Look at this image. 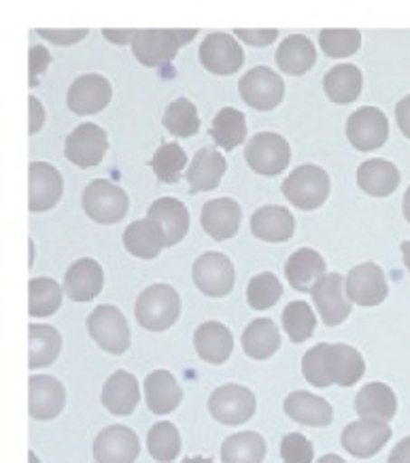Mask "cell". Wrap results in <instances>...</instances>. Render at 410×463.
<instances>
[{
  "label": "cell",
  "instance_id": "41",
  "mask_svg": "<svg viewBox=\"0 0 410 463\" xmlns=\"http://www.w3.org/2000/svg\"><path fill=\"white\" fill-rule=\"evenodd\" d=\"M162 124L168 132H173L175 137L179 138L194 137V134H198L200 130L198 109H195L194 102H189L187 99H176L170 102L167 111H164Z\"/></svg>",
  "mask_w": 410,
  "mask_h": 463
},
{
  "label": "cell",
  "instance_id": "45",
  "mask_svg": "<svg viewBox=\"0 0 410 463\" xmlns=\"http://www.w3.org/2000/svg\"><path fill=\"white\" fill-rule=\"evenodd\" d=\"M319 45L328 58H348L362 45V33L355 28H326L319 33Z\"/></svg>",
  "mask_w": 410,
  "mask_h": 463
},
{
  "label": "cell",
  "instance_id": "23",
  "mask_svg": "<svg viewBox=\"0 0 410 463\" xmlns=\"http://www.w3.org/2000/svg\"><path fill=\"white\" fill-rule=\"evenodd\" d=\"M283 408L287 417L300 425L310 428H328L334 421V408L319 395L309 392H293L285 398Z\"/></svg>",
  "mask_w": 410,
  "mask_h": 463
},
{
  "label": "cell",
  "instance_id": "32",
  "mask_svg": "<svg viewBox=\"0 0 410 463\" xmlns=\"http://www.w3.org/2000/svg\"><path fill=\"white\" fill-rule=\"evenodd\" d=\"M183 400V389L168 370H156L145 379V402L151 412H173Z\"/></svg>",
  "mask_w": 410,
  "mask_h": 463
},
{
  "label": "cell",
  "instance_id": "53",
  "mask_svg": "<svg viewBox=\"0 0 410 463\" xmlns=\"http://www.w3.org/2000/svg\"><path fill=\"white\" fill-rule=\"evenodd\" d=\"M389 463H410V436L396 444L389 455Z\"/></svg>",
  "mask_w": 410,
  "mask_h": 463
},
{
  "label": "cell",
  "instance_id": "43",
  "mask_svg": "<svg viewBox=\"0 0 410 463\" xmlns=\"http://www.w3.org/2000/svg\"><path fill=\"white\" fill-rule=\"evenodd\" d=\"M187 166V154L181 145L164 143L151 157V168L157 181L176 183L181 179L183 168Z\"/></svg>",
  "mask_w": 410,
  "mask_h": 463
},
{
  "label": "cell",
  "instance_id": "1",
  "mask_svg": "<svg viewBox=\"0 0 410 463\" xmlns=\"http://www.w3.org/2000/svg\"><path fill=\"white\" fill-rule=\"evenodd\" d=\"M366 373V362L348 345H317L302 357V374L313 387H353Z\"/></svg>",
  "mask_w": 410,
  "mask_h": 463
},
{
  "label": "cell",
  "instance_id": "8",
  "mask_svg": "<svg viewBox=\"0 0 410 463\" xmlns=\"http://www.w3.org/2000/svg\"><path fill=\"white\" fill-rule=\"evenodd\" d=\"M238 90H241V99L255 111H272L285 96L283 79L268 66H255L244 72Z\"/></svg>",
  "mask_w": 410,
  "mask_h": 463
},
{
  "label": "cell",
  "instance_id": "28",
  "mask_svg": "<svg viewBox=\"0 0 410 463\" xmlns=\"http://www.w3.org/2000/svg\"><path fill=\"white\" fill-rule=\"evenodd\" d=\"M147 219H153L162 225L164 234H167V247L179 245L189 230V211L176 198H157L147 211Z\"/></svg>",
  "mask_w": 410,
  "mask_h": 463
},
{
  "label": "cell",
  "instance_id": "24",
  "mask_svg": "<svg viewBox=\"0 0 410 463\" xmlns=\"http://www.w3.org/2000/svg\"><path fill=\"white\" fill-rule=\"evenodd\" d=\"M126 251L138 260H153L167 247V234L153 219L132 222L124 232Z\"/></svg>",
  "mask_w": 410,
  "mask_h": 463
},
{
  "label": "cell",
  "instance_id": "19",
  "mask_svg": "<svg viewBox=\"0 0 410 463\" xmlns=\"http://www.w3.org/2000/svg\"><path fill=\"white\" fill-rule=\"evenodd\" d=\"M113 90L102 75H81L71 85L66 105L75 115H91L102 111L111 102Z\"/></svg>",
  "mask_w": 410,
  "mask_h": 463
},
{
  "label": "cell",
  "instance_id": "44",
  "mask_svg": "<svg viewBox=\"0 0 410 463\" xmlns=\"http://www.w3.org/2000/svg\"><path fill=\"white\" fill-rule=\"evenodd\" d=\"M281 321H283V327H285V332L290 334L291 343H296V345L304 343V340H309L310 336H313V332L317 327L315 313L310 310L309 304L302 300L287 304Z\"/></svg>",
  "mask_w": 410,
  "mask_h": 463
},
{
  "label": "cell",
  "instance_id": "30",
  "mask_svg": "<svg viewBox=\"0 0 410 463\" xmlns=\"http://www.w3.org/2000/svg\"><path fill=\"white\" fill-rule=\"evenodd\" d=\"M285 277L293 289L309 291L321 277H326V260L315 249L302 247L285 261Z\"/></svg>",
  "mask_w": 410,
  "mask_h": 463
},
{
  "label": "cell",
  "instance_id": "56",
  "mask_svg": "<svg viewBox=\"0 0 410 463\" xmlns=\"http://www.w3.org/2000/svg\"><path fill=\"white\" fill-rule=\"evenodd\" d=\"M317 463H347L345 459H342V457H338V455H323L321 457V459L319 461H317Z\"/></svg>",
  "mask_w": 410,
  "mask_h": 463
},
{
  "label": "cell",
  "instance_id": "3",
  "mask_svg": "<svg viewBox=\"0 0 410 463\" xmlns=\"http://www.w3.org/2000/svg\"><path fill=\"white\" fill-rule=\"evenodd\" d=\"M181 313V298L167 283H157L147 288L138 296L134 315L140 327L149 332H164L175 326Z\"/></svg>",
  "mask_w": 410,
  "mask_h": 463
},
{
  "label": "cell",
  "instance_id": "59",
  "mask_svg": "<svg viewBox=\"0 0 410 463\" xmlns=\"http://www.w3.org/2000/svg\"><path fill=\"white\" fill-rule=\"evenodd\" d=\"M28 457H30V463H39V457H36V455L33 453V450H30Z\"/></svg>",
  "mask_w": 410,
  "mask_h": 463
},
{
  "label": "cell",
  "instance_id": "34",
  "mask_svg": "<svg viewBox=\"0 0 410 463\" xmlns=\"http://www.w3.org/2000/svg\"><path fill=\"white\" fill-rule=\"evenodd\" d=\"M358 185L368 196L385 198L400 185V170L387 160H366L358 168Z\"/></svg>",
  "mask_w": 410,
  "mask_h": 463
},
{
  "label": "cell",
  "instance_id": "5",
  "mask_svg": "<svg viewBox=\"0 0 410 463\" xmlns=\"http://www.w3.org/2000/svg\"><path fill=\"white\" fill-rule=\"evenodd\" d=\"M128 206H130L128 194L107 179L90 181L83 192V211L96 223L111 225L121 222L126 217Z\"/></svg>",
  "mask_w": 410,
  "mask_h": 463
},
{
  "label": "cell",
  "instance_id": "37",
  "mask_svg": "<svg viewBox=\"0 0 410 463\" xmlns=\"http://www.w3.org/2000/svg\"><path fill=\"white\" fill-rule=\"evenodd\" d=\"M281 336L279 327L274 326L272 319H255L251 321L243 332V351L251 359H268L279 351Z\"/></svg>",
  "mask_w": 410,
  "mask_h": 463
},
{
  "label": "cell",
  "instance_id": "58",
  "mask_svg": "<svg viewBox=\"0 0 410 463\" xmlns=\"http://www.w3.org/2000/svg\"><path fill=\"white\" fill-rule=\"evenodd\" d=\"M183 463H213V461L206 459V457H187V459H183Z\"/></svg>",
  "mask_w": 410,
  "mask_h": 463
},
{
  "label": "cell",
  "instance_id": "21",
  "mask_svg": "<svg viewBox=\"0 0 410 463\" xmlns=\"http://www.w3.org/2000/svg\"><path fill=\"white\" fill-rule=\"evenodd\" d=\"M243 211L236 200L232 198H217L202 206L200 223L202 230L211 236L213 241H228L238 234L241 228Z\"/></svg>",
  "mask_w": 410,
  "mask_h": 463
},
{
  "label": "cell",
  "instance_id": "46",
  "mask_svg": "<svg viewBox=\"0 0 410 463\" xmlns=\"http://www.w3.org/2000/svg\"><path fill=\"white\" fill-rule=\"evenodd\" d=\"M283 285L272 272H262L253 277L247 285V302L255 310H268L281 300Z\"/></svg>",
  "mask_w": 410,
  "mask_h": 463
},
{
  "label": "cell",
  "instance_id": "10",
  "mask_svg": "<svg viewBox=\"0 0 410 463\" xmlns=\"http://www.w3.org/2000/svg\"><path fill=\"white\" fill-rule=\"evenodd\" d=\"M389 137V119L381 109L362 107L348 115L347 138L355 149L375 151L383 147Z\"/></svg>",
  "mask_w": 410,
  "mask_h": 463
},
{
  "label": "cell",
  "instance_id": "55",
  "mask_svg": "<svg viewBox=\"0 0 410 463\" xmlns=\"http://www.w3.org/2000/svg\"><path fill=\"white\" fill-rule=\"evenodd\" d=\"M402 255H404V264H406L408 272H410V241L402 242Z\"/></svg>",
  "mask_w": 410,
  "mask_h": 463
},
{
  "label": "cell",
  "instance_id": "35",
  "mask_svg": "<svg viewBox=\"0 0 410 463\" xmlns=\"http://www.w3.org/2000/svg\"><path fill=\"white\" fill-rule=\"evenodd\" d=\"M317 62V52L310 39L302 34H291L281 43L277 50V64L287 75H306Z\"/></svg>",
  "mask_w": 410,
  "mask_h": 463
},
{
  "label": "cell",
  "instance_id": "11",
  "mask_svg": "<svg viewBox=\"0 0 410 463\" xmlns=\"http://www.w3.org/2000/svg\"><path fill=\"white\" fill-rule=\"evenodd\" d=\"M194 283L209 298H224L234 288V266L228 255L209 251L194 264Z\"/></svg>",
  "mask_w": 410,
  "mask_h": 463
},
{
  "label": "cell",
  "instance_id": "31",
  "mask_svg": "<svg viewBox=\"0 0 410 463\" xmlns=\"http://www.w3.org/2000/svg\"><path fill=\"white\" fill-rule=\"evenodd\" d=\"M355 411L362 419H375V421L387 423L397 412V398L394 389L385 383H368L359 389L355 398Z\"/></svg>",
  "mask_w": 410,
  "mask_h": 463
},
{
  "label": "cell",
  "instance_id": "9",
  "mask_svg": "<svg viewBox=\"0 0 410 463\" xmlns=\"http://www.w3.org/2000/svg\"><path fill=\"white\" fill-rule=\"evenodd\" d=\"M258 400L251 389L230 383V385L217 387L209 398V411L219 423L224 425H243L253 417Z\"/></svg>",
  "mask_w": 410,
  "mask_h": 463
},
{
  "label": "cell",
  "instance_id": "33",
  "mask_svg": "<svg viewBox=\"0 0 410 463\" xmlns=\"http://www.w3.org/2000/svg\"><path fill=\"white\" fill-rule=\"evenodd\" d=\"M364 77L355 64H338L323 77V90L336 105H351L362 94Z\"/></svg>",
  "mask_w": 410,
  "mask_h": 463
},
{
  "label": "cell",
  "instance_id": "42",
  "mask_svg": "<svg viewBox=\"0 0 410 463\" xmlns=\"http://www.w3.org/2000/svg\"><path fill=\"white\" fill-rule=\"evenodd\" d=\"M147 447H149V455L157 463H170L176 459L181 450L179 430L168 421L156 423L147 434Z\"/></svg>",
  "mask_w": 410,
  "mask_h": 463
},
{
  "label": "cell",
  "instance_id": "50",
  "mask_svg": "<svg viewBox=\"0 0 410 463\" xmlns=\"http://www.w3.org/2000/svg\"><path fill=\"white\" fill-rule=\"evenodd\" d=\"M238 39H243L244 43L253 47H266L274 43V39L279 36L277 28H268V30H247V28H238L234 33Z\"/></svg>",
  "mask_w": 410,
  "mask_h": 463
},
{
  "label": "cell",
  "instance_id": "13",
  "mask_svg": "<svg viewBox=\"0 0 410 463\" xmlns=\"http://www.w3.org/2000/svg\"><path fill=\"white\" fill-rule=\"evenodd\" d=\"M109 149L107 132L96 124H81L66 137L64 156L66 160L79 168H91L102 162Z\"/></svg>",
  "mask_w": 410,
  "mask_h": 463
},
{
  "label": "cell",
  "instance_id": "4",
  "mask_svg": "<svg viewBox=\"0 0 410 463\" xmlns=\"http://www.w3.org/2000/svg\"><path fill=\"white\" fill-rule=\"evenodd\" d=\"M281 192L296 209L315 211L329 196V176L321 166L302 164L291 170V175L281 185Z\"/></svg>",
  "mask_w": 410,
  "mask_h": 463
},
{
  "label": "cell",
  "instance_id": "17",
  "mask_svg": "<svg viewBox=\"0 0 410 463\" xmlns=\"http://www.w3.org/2000/svg\"><path fill=\"white\" fill-rule=\"evenodd\" d=\"M391 438V430L387 423L375 421V419H362V421L348 423L342 430L340 442L348 455L359 457V459H368L375 457Z\"/></svg>",
  "mask_w": 410,
  "mask_h": 463
},
{
  "label": "cell",
  "instance_id": "18",
  "mask_svg": "<svg viewBox=\"0 0 410 463\" xmlns=\"http://www.w3.org/2000/svg\"><path fill=\"white\" fill-rule=\"evenodd\" d=\"M310 294H313L315 307L328 327L340 326L351 313V300L347 298V289L342 288V277L338 272L321 277L310 289Z\"/></svg>",
  "mask_w": 410,
  "mask_h": 463
},
{
  "label": "cell",
  "instance_id": "7",
  "mask_svg": "<svg viewBox=\"0 0 410 463\" xmlns=\"http://www.w3.org/2000/svg\"><path fill=\"white\" fill-rule=\"evenodd\" d=\"M249 168L262 176H277L290 166L291 147L277 132H260L244 147Z\"/></svg>",
  "mask_w": 410,
  "mask_h": 463
},
{
  "label": "cell",
  "instance_id": "6",
  "mask_svg": "<svg viewBox=\"0 0 410 463\" xmlns=\"http://www.w3.org/2000/svg\"><path fill=\"white\" fill-rule=\"evenodd\" d=\"M88 332L102 351L121 355L130 346V327L124 313L111 304H102L88 317Z\"/></svg>",
  "mask_w": 410,
  "mask_h": 463
},
{
  "label": "cell",
  "instance_id": "16",
  "mask_svg": "<svg viewBox=\"0 0 410 463\" xmlns=\"http://www.w3.org/2000/svg\"><path fill=\"white\" fill-rule=\"evenodd\" d=\"M138 455V436L126 425H109L94 440L96 463H134Z\"/></svg>",
  "mask_w": 410,
  "mask_h": 463
},
{
  "label": "cell",
  "instance_id": "54",
  "mask_svg": "<svg viewBox=\"0 0 410 463\" xmlns=\"http://www.w3.org/2000/svg\"><path fill=\"white\" fill-rule=\"evenodd\" d=\"M102 34L107 36L111 43H118V45H124V43H132L134 36H137V30H102Z\"/></svg>",
  "mask_w": 410,
  "mask_h": 463
},
{
  "label": "cell",
  "instance_id": "22",
  "mask_svg": "<svg viewBox=\"0 0 410 463\" xmlns=\"http://www.w3.org/2000/svg\"><path fill=\"white\" fill-rule=\"evenodd\" d=\"M105 272L96 260L83 258L71 264L64 277V294L72 302H90L102 291Z\"/></svg>",
  "mask_w": 410,
  "mask_h": 463
},
{
  "label": "cell",
  "instance_id": "20",
  "mask_svg": "<svg viewBox=\"0 0 410 463\" xmlns=\"http://www.w3.org/2000/svg\"><path fill=\"white\" fill-rule=\"evenodd\" d=\"M66 404V389L53 376H30L28 381V411L39 421L56 419Z\"/></svg>",
  "mask_w": 410,
  "mask_h": 463
},
{
  "label": "cell",
  "instance_id": "26",
  "mask_svg": "<svg viewBox=\"0 0 410 463\" xmlns=\"http://www.w3.org/2000/svg\"><path fill=\"white\" fill-rule=\"evenodd\" d=\"M140 389L134 374L126 370H118L109 376L105 387H102V404L115 417H128L138 406Z\"/></svg>",
  "mask_w": 410,
  "mask_h": 463
},
{
  "label": "cell",
  "instance_id": "39",
  "mask_svg": "<svg viewBox=\"0 0 410 463\" xmlns=\"http://www.w3.org/2000/svg\"><path fill=\"white\" fill-rule=\"evenodd\" d=\"M211 137L217 147L224 151H232L247 138V124H244V113L238 109L224 107L215 115L211 126Z\"/></svg>",
  "mask_w": 410,
  "mask_h": 463
},
{
  "label": "cell",
  "instance_id": "51",
  "mask_svg": "<svg viewBox=\"0 0 410 463\" xmlns=\"http://www.w3.org/2000/svg\"><path fill=\"white\" fill-rule=\"evenodd\" d=\"M396 119H397V126H400L404 137L410 138V94L404 96V99L397 102Z\"/></svg>",
  "mask_w": 410,
  "mask_h": 463
},
{
  "label": "cell",
  "instance_id": "25",
  "mask_svg": "<svg viewBox=\"0 0 410 463\" xmlns=\"http://www.w3.org/2000/svg\"><path fill=\"white\" fill-rule=\"evenodd\" d=\"M194 346L200 359L219 365L230 359L232 349H234V336L224 323L206 321L195 330Z\"/></svg>",
  "mask_w": 410,
  "mask_h": 463
},
{
  "label": "cell",
  "instance_id": "27",
  "mask_svg": "<svg viewBox=\"0 0 410 463\" xmlns=\"http://www.w3.org/2000/svg\"><path fill=\"white\" fill-rule=\"evenodd\" d=\"M293 230H296V222L283 206L266 204L251 215V232L260 241L285 242L293 236Z\"/></svg>",
  "mask_w": 410,
  "mask_h": 463
},
{
  "label": "cell",
  "instance_id": "12",
  "mask_svg": "<svg viewBox=\"0 0 410 463\" xmlns=\"http://www.w3.org/2000/svg\"><path fill=\"white\" fill-rule=\"evenodd\" d=\"M200 64L213 75H232L241 71L244 62V52L234 36L228 33H213L202 41Z\"/></svg>",
  "mask_w": 410,
  "mask_h": 463
},
{
  "label": "cell",
  "instance_id": "15",
  "mask_svg": "<svg viewBox=\"0 0 410 463\" xmlns=\"http://www.w3.org/2000/svg\"><path fill=\"white\" fill-rule=\"evenodd\" d=\"M62 175L47 162H33L28 168V209L45 213L62 198Z\"/></svg>",
  "mask_w": 410,
  "mask_h": 463
},
{
  "label": "cell",
  "instance_id": "48",
  "mask_svg": "<svg viewBox=\"0 0 410 463\" xmlns=\"http://www.w3.org/2000/svg\"><path fill=\"white\" fill-rule=\"evenodd\" d=\"M52 64V56L43 45H33L28 53V83L30 88H36L41 81V75L47 71V66Z\"/></svg>",
  "mask_w": 410,
  "mask_h": 463
},
{
  "label": "cell",
  "instance_id": "40",
  "mask_svg": "<svg viewBox=\"0 0 410 463\" xmlns=\"http://www.w3.org/2000/svg\"><path fill=\"white\" fill-rule=\"evenodd\" d=\"M62 288L47 277L30 279L28 283V315L49 317L62 307Z\"/></svg>",
  "mask_w": 410,
  "mask_h": 463
},
{
  "label": "cell",
  "instance_id": "36",
  "mask_svg": "<svg viewBox=\"0 0 410 463\" xmlns=\"http://www.w3.org/2000/svg\"><path fill=\"white\" fill-rule=\"evenodd\" d=\"M62 351V336L52 326L28 327V368H45L53 364Z\"/></svg>",
  "mask_w": 410,
  "mask_h": 463
},
{
  "label": "cell",
  "instance_id": "47",
  "mask_svg": "<svg viewBox=\"0 0 410 463\" xmlns=\"http://www.w3.org/2000/svg\"><path fill=\"white\" fill-rule=\"evenodd\" d=\"M281 459L283 463H313L315 449L309 438L291 431L281 440Z\"/></svg>",
  "mask_w": 410,
  "mask_h": 463
},
{
  "label": "cell",
  "instance_id": "2",
  "mask_svg": "<svg viewBox=\"0 0 410 463\" xmlns=\"http://www.w3.org/2000/svg\"><path fill=\"white\" fill-rule=\"evenodd\" d=\"M198 36L195 28H149L137 30L132 41V53L143 66H164L175 60L183 45Z\"/></svg>",
  "mask_w": 410,
  "mask_h": 463
},
{
  "label": "cell",
  "instance_id": "52",
  "mask_svg": "<svg viewBox=\"0 0 410 463\" xmlns=\"http://www.w3.org/2000/svg\"><path fill=\"white\" fill-rule=\"evenodd\" d=\"M28 105H30V128H28V132L36 134L43 128V121H45V111H43V105L34 99V96H30Z\"/></svg>",
  "mask_w": 410,
  "mask_h": 463
},
{
  "label": "cell",
  "instance_id": "57",
  "mask_svg": "<svg viewBox=\"0 0 410 463\" xmlns=\"http://www.w3.org/2000/svg\"><path fill=\"white\" fill-rule=\"evenodd\" d=\"M404 217H406V222L410 223V187L404 194Z\"/></svg>",
  "mask_w": 410,
  "mask_h": 463
},
{
  "label": "cell",
  "instance_id": "38",
  "mask_svg": "<svg viewBox=\"0 0 410 463\" xmlns=\"http://www.w3.org/2000/svg\"><path fill=\"white\" fill-rule=\"evenodd\" d=\"M266 457V440L258 431H241L225 438L222 447L224 463H262Z\"/></svg>",
  "mask_w": 410,
  "mask_h": 463
},
{
  "label": "cell",
  "instance_id": "49",
  "mask_svg": "<svg viewBox=\"0 0 410 463\" xmlns=\"http://www.w3.org/2000/svg\"><path fill=\"white\" fill-rule=\"evenodd\" d=\"M41 36H45L47 41H52L53 45H75V43L83 41L88 36V30L79 28V30H47V28H39L36 30Z\"/></svg>",
  "mask_w": 410,
  "mask_h": 463
},
{
  "label": "cell",
  "instance_id": "14",
  "mask_svg": "<svg viewBox=\"0 0 410 463\" xmlns=\"http://www.w3.org/2000/svg\"><path fill=\"white\" fill-rule=\"evenodd\" d=\"M347 298L359 307H377L389 294L387 279L381 266L375 261H364V264L351 268L345 281Z\"/></svg>",
  "mask_w": 410,
  "mask_h": 463
},
{
  "label": "cell",
  "instance_id": "29",
  "mask_svg": "<svg viewBox=\"0 0 410 463\" xmlns=\"http://www.w3.org/2000/svg\"><path fill=\"white\" fill-rule=\"evenodd\" d=\"M228 162L219 154L217 149L205 147L194 156L192 164L187 170V181H189V194H200V192H211L215 190L225 175Z\"/></svg>",
  "mask_w": 410,
  "mask_h": 463
}]
</instances>
